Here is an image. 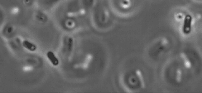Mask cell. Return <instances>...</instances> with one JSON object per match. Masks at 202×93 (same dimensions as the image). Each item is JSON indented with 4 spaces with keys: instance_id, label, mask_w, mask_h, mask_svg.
Masks as SVG:
<instances>
[{
    "instance_id": "cell-1",
    "label": "cell",
    "mask_w": 202,
    "mask_h": 93,
    "mask_svg": "<svg viewBox=\"0 0 202 93\" xmlns=\"http://www.w3.org/2000/svg\"><path fill=\"white\" fill-rule=\"evenodd\" d=\"M192 19L191 17L189 15H187L184 20L183 32L185 34H189L191 30Z\"/></svg>"
},
{
    "instance_id": "cell-3",
    "label": "cell",
    "mask_w": 202,
    "mask_h": 93,
    "mask_svg": "<svg viewBox=\"0 0 202 93\" xmlns=\"http://www.w3.org/2000/svg\"><path fill=\"white\" fill-rule=\"evenodd\" d=\"M23 46L27 50L31 52H34L36 49V46L34 44L27 40L24 41Z\"/></svg>"
},
{
    "instance_id": "cell-4",
    "label": "cell",
    "mask_w": 202,
    "mask_h": 93,
    "mask_svg": "<svg viewBox=\"0 0 202 93\" xmlns=\"http://www.w3.org/2000/svg\"><path fill=\"white\" fill-rule=\"evenodd\" d=\"M73 45V40L72 38H70L69 39L68 43V50L69 51H71Z\"/></svg>"
},
{
    "instance_id": "cell-2",
    "label": "cell",
    "mask_w": 202,
    "mask_h": 93,
    "mask_svg": "<svg viewBox=\"0 0 202 93\" xmlns=\"http://www.w3.org/2000/svg\"><path fill=\"white\" fill-rule=\"evenodd\" d=\"M47 56L53 65L55 66L59 65V60L53 52L51 51L48 52L47 53Z\"/></svg>"
}]
</instances>
